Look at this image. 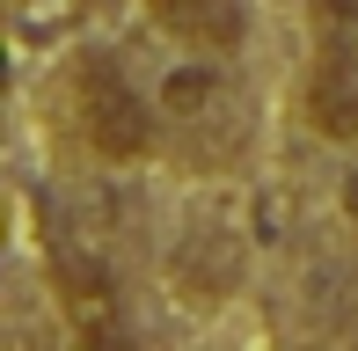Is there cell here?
<instances>
[{"label": "cell", "mask_w": 358, "mask_h": 351, "mask_svg": "<svg viewBox=\"0 0 358 351\" xmlns=\"http://www.w3.org/2000/svg\"><path fill=\"white\" fill-rule=\"evenodd\" d=\"M300 117L329 147H358V0H315V66L300 81Z\"/></svg>", "instance_id": "7a4b0ae2"}, {"label": "cell", "mask_w": 358, "mask_h": 351, "mask_svg": "<svg viewBox=\"0 0 358 351\" xmlns=\"http://www.w3.org/2000/svg\"><path fill=\"white\" fill-rule=\"evenodd\" d=\"M8 15H15V37L44 44V37H66L80 22V0H8Z\"/></svg>", "instance_id": "8992f818"}, {"label": "cell", "mask_w": 358, "mask_h": 351, "mask_svg": "<svg viewBox=\"0 0 358 351\" xmlns=\"http://www.w3.org/2000/svg\"><path fill=\"white\" fill-rule=\"evenodd\" d=\"M52 285H59V308H66L73 337H88V344L124 337V285H117V271L95 257L88 242L52 234Z\"/></svg>", "instance_id": "277c9868"}, {"label": "cell", "mask_w": 358, "mask_h": 351, "mask_svg": "<svg viewBox=\"0 0 358 351\" xmlns=\"http://www.w3.org/2000/svg\"><path fill=\"white\" fill-rule=\"evenodd\" d=\"M146 22L183 52H213V59H241L249 44V0H146Z\"/></svg>", "instance_id": "5b68a950"}, {"label": "cell", "mask_w": 358, "mask_h": 351, "mask_svg": "<svg viewBox=\"0 0 358 351\" xmlns=\"http://www.w3.org/2000/svg\"><path fill=\"white\" fill-rule=\"evenodd\" d=\"M59 110H66V132L103 169H139L154 154V139H161L154 95L124 73V59L95 52V44L66 52V66H59Z\"/></svg>", "instance_id": "6da1fadb"}, {"label": "cell", "mask_w": 358, "mask_h": 351, "mask_svg": "<svg viewBox=\"0 0 358 351\" xmlns=\"http://www.w3.org/2000/svg\"><path fill=\"white\" fill-rule=\"evenodd\" d=\"M249 278V234L234 213H198L169 242V293H183L190 308H220Z\"/></svg>", "instance_id": "3957f363"}, {"label": "cell", "mask_w": 358, "mask_h": 351, "mask_svg": "<svg viewBox=\"0 0 358 351\" xmlns=\"http://www.w3.org/2000/svg\"><path fill=\"white\" fill-rule=\"evenodd\" d=\"M336 198H344V220H351V234H358V169L344 176V190H336Z\"/></svg>", "instance_id": "52a82bcc"}]
</instances>
